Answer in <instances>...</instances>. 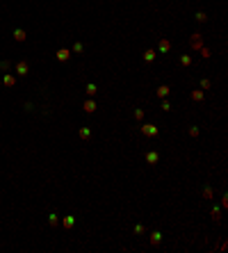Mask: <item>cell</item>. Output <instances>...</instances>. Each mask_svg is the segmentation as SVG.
I'll list each match as a JSON object with an SVG mask.
<instances>
[{
    "instance_id": "6da1fadb",
    "label": "cell",
    "mask_w": 228,
    "mask_h": 253,
    "mask_svg": "<svg viewBox=\"0 0 228 253\" xmlns=\"http://www.w3.org/2000/svg\"><path fill=\"white\" fill-rule=\"evenodd\" d=\"M16 71H18V75H27V62H21L16 66Z\"/></svg>"
},
{
    "instance_id": "7a4b0ae2",
    "label": "cell",
    "mask_w": 228,
    "mask_h": 253,
    "mask_svg": "<svg viewBox=\"0 0 228 253\" xmlns=\"http://www.w3.org/2000/svg\"><path fill=\"white\" fill-rule=\"evenodd\" d=\"M14 39H16V41H23V39H25V32H23V30H16V32H14Z\"/></svg>"
},
{
    "instance_id": "3957f363",
    "label": "cell",
    "mask_w": 228,
    "mask_h": 253,
    "mask_svg": "<svg viewBox=\"0 0 228 253\" xmlns=\"http://www.w3.org/2000/svg\"><path fill=\"white\" fill-rule=\"evenodd\" d=\"M69 57H71L69 50H60V52H57V59H69Z\"/></svg>"
},
{
    "instance_id": "277c9868",
    "label": "cell",
    "mask_w": 228,
    "mask_h": 253,
    "mask_svg": "<svg viewBox=\"0 0 228 253\" xmlns=\"http://www.w3.org/2000/svg\"><path fill=\"white\" fill-rule=\"evenodd\" d=\"M64 226H66V228L73 226V217H66V219H64Z\"/></svg>"
},
{
    "instance_id": "5b68a950",
    "label": "cell",
    "mask_w": 228,
    "mask_h": 253,
    "mask_svg": "<svg viewBox=\"0 0 228 253\" xmlns=\"http://www.w3.org/2000/svg\"><path fill=\"white\" fill-rule=\"evenodd\" d=\"M5 85H14V75H5Z\"/></svg>"
}]
</instances>
